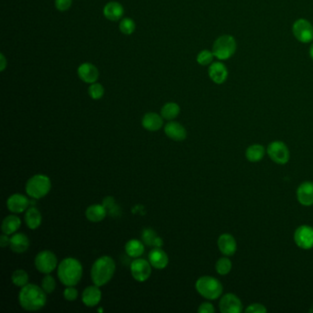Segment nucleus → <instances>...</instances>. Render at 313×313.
<instances>
[{
  "instance_id": "1",
  "label": "nucleus",
  "mask_w": 313,
  "mask_h": 313,
  "mask_svg": "<svg viewBox=\"0 0 313 313\" xmlns=\"http://www.w3.org/2000/svg\"><path fill=\"white\" fill-rule=\"evenodd\" d=\"M46 294L47 293L37 285L27 284L26 286H22V290L20 291L19 302L25 310L37 311L46 305Z\"/></svg>"
},
{
  "instance_id": "2",
  "label": "nucleus",
  "mask_w": 313,
  "mask_h": 313,
  "mask_svg": "<svg viewBox=\"0 0 313 313\" xmlns=\"http://www.w3.org/2000/svg\"><path fill=\"white\" fill-rule=\"evenodd\" d=\"M57 275L63 285L76 286L82 277V264L76 258L64 259L58 265Z\"/></svg>"
},
{
  "instance_id": "3",
  "label": "nucleus",
  "mask_w": 313,
  "mask_h": 313,
  "mask_svg": "<svg viewBox=\"0 0 313 313\" xmlns=\"http://www.w3.org/2000/svg\"><path fill=\"white\" fill-rule=\"evenodd\" d=\"M116 264L110 256L104 255L95 261L91 268L94 285L102 286L110 282L115 273Z\"/></svg>"
},
{
  "instance_id": "4",
  "label": "nucleus",
  "mask_w": 313,
  "mask_h": 313,
  "mask_svg": "<svg viewBox=\"0 0 313 313\" xmlns=\"http://www.w3.org/2000/svg\"><path fill=\"white\" fill-rule=\"evenodd\" d=\"M196 289L202 297L210 300H214L220 297L223 291V286L217 278L204 275L196 282Z\"/></svg>"
},
{
  "instance_id": "5",
  "label": "nucleus",
  "mask_w": 313,
  "mask_h": 313,
  "mask_svg": "<svg viewBox=\"0 0 313 313\" xmlns=\"http://www.w3.org/2000/svg\"><path fill=\"white\" fill-rule=\"evenodd\" d=\"M237 50L236 40L231 35H221L213 44L212 53L215 57L220 61L230 59Z\"/></svg>"
},
{
  "instance_id": "6",
  "label": "nucleus",
  "mask_w": 313,
  "mask_h": 313,
  "mask_svg": "<svg viewBox=\"0 0 313 313\" xmlns=\"http://www.w3.org/2000/svg\"><path fill=\"white\" fill-rule=\"evenodd\" d=\"M52 183L49 177L44 175H35L28 180L26 184V192L28 196L34 199L45 197L51 190Z\"/></svg>"
},
{
  "instance_id": "7",
  "label": "nucleus",
  "mask_w": 313,
  "mask_h": 313,
  "mask_svg": "<svg viewBox=\"0 0 313 313\" xmlns=\"http://www.w3.org/2000/svg\"><path fill=\"white\" fill-rule=\"evenodd\" d=\"M35 267L43 274H50L57 267V257L55 253L48 250L42 251L34 259Z\"/></svg>"
},
{
  "instance_id": "8",
  "label": "nucleus",
  "mask_w": 313,
  "mask_h": 313,
  "mask_svg": "<svg viewBox=\"0 0 313 313\" xmlns=\"http://www.w3.org/2000/svg\"><path fill=\"white\" fill-rule=\"evenodd\" d=\"M292 33L294 37L302 44H309L313 41V26L305 19H298L293 23Z\"/></svg>"
},
{
  "instance_id": "9",
  "label": "nucleus",
  "mask_w": 313,
  "mask_h": 313,
  "mask_svg": "<svg viewBox=\"0 0 313 313\" xmlns=\"http://www.w3.org/2000/svg\"><path fill=\"white\" fill-rule=\"evenodd\" d=\"M270 158L278 165H285L289 160V151L286 144L280 141L270 143L267 147Z\"/></svg>"
},
{
  "instance_id": "10",
  "label": "nucleus",
  "mask_w": 313,
  "mask_h": 313,
  "mask_svg": "<svg viewBox=\"0 0 313 313\" xmlns=\"http://www.w3.org/2000/svg\"><path fill=\"white\" fill-rule=\"evenodd\" d=\"M151 264L149 261H146L145 259L136 258L134 261H132L131 264V273L135 280L139 282H144L147 280L151 273Z\"/></svg>"
},
{
  "instance_id": "11",
  "label": "nucleus",
  "mask_w": 313,
  "mask_h": 313,
  "mask_svg": "<svg viewBox=\"0 0 313 313\" xmlns=\"http://www.w3.org/2000/svg\"><path fill=\"white\" fill-rule=\"evenodd\" d=\"M294 240L297 246L304 250H308L313 247V228L310 226L301 225L297 228Z\"/></svg>"
},
{
  "instance_id": "12",
  "label": "nucleus",
  "mask_w": 313,
  "mask_h": 313,
  "mask_svg": "<svg viewBox=\"0 0 313 313\" xmlns=\"http://www.w3.org/2000/svg\"><path fill=\"white\" fill-rule=\"evenodd\" d=\"M220 309L222 313L242 312V302L236 295L228 293L220 299Z\"/></svg>"
},
{
  "instance_id": "13",
  "label": "nucleus",
  "mask_w": 313,
  "mask_h": 313,
  "mask_svg": "<svg viewBox=\"0 0 313 313\" xmlns=\"http://www.w3.org/2000/svg\"><path fill=\"white\" fill-rule=\"evenodd\" d=\"M30 206L29 198L22 194H13L7 200V207L12 213H22Z\"/></svg>"
},
{
  "instance_id": "14",
  "label": "nucleus",
  "mask_w": 313,
  "mask_h": 313,
  "mask_svg": "<svg viewBox=\"0 0 313 313\" xmlns=\"http://www.w3.org/2000/svg\"><path fill=\"white\" fill-rule=\"evenodd\" d=\"M229 76V71L225 65L221 62L212 63L209 67V77L212 82L221 85L226 82Z\"/></svg>"
},
{
  "instance_id": "15",
  "label": "nucleus",
  "mask_w": 313,
  "mask_h": 313,
  "mask_svg": "<svg viewBox=\"0 0 313 313\" xmlns=\"http://www.w3.org/2000/svg\"><path fill=\"white\" fill-rule=\"evenodd\" d=\"M77 74L82 81L88 83V84H93V83L97 82L99 77L98 68L92 64H89V63H85V64L79 66L78 70H77Z\"/></svg>"
},
{
  "instance_id": "16",
  "label": "nucleus",
  "mask_w": 313,
  "mask_h": 313,
  "mask_svg": "<svg viewBox=\"0 0 313 313\" xmlns=\"http://www.w3.org/2000/svg\"><path fill=\"white\" fill-rule=\"evenodd\" d=\"M218 247L222 254L226 256H231L236 253L237 242L232 235L229 233H223L218 239Z\"/></svg>"
},
{
  "instance_id": "17",
  "label": "nucleus",
  "mask_w": 313,
  "mask_h": 313,
  "mask_svg": "<svg viewBox=\"0 0 313 313\" xmlns=\"http://www.w3.org/2000/svg\"><path fill=\"white\" fill-rule=\"evenodd\" d=\"M148 261L156 269H164L169 262L167 254L160 247L154 248L148 254Z\"/></svg>"
},
{
  "instance_id": "18",
  "label": "nucleus",
  "mask_w": 313,
  "mask_h": 313,
  "mask_svg": "<svg viewBox=\"0 0 313 313\" xmlns=\"http://www.w3.org/2000/svg\"><path fill=\"white\" fill-rule=\"evenodd\" d=\"M166 136L176 142H181L187 138V131L179 122L170 121L165 127Z\"/></svg>"
},
{
  "instance_id": "19",
  "label": "nucleus",
  "mask_w": 313,
  "mask_h": 313,
  "mask_svg": "<svg viewBox=\"0 0 313 313\" xmlns=\"http://www.w3.org/2000/svg\"><path fill=\"white\" fill-rule=\"evenodd\" d=\"M101 297L102 293L99 286H89L83 291L82 301L88 307H95L100 302Z\"/></svg>"
},
{
  "instance_id": "20",
  "label": "nucleus",
  "mask_w": 313,
  "mask_h": 313,
  "mask_svg": "<svg viewBox=\"0 0 313 313\" xmlns=\"http://www.w3.org/2000/svg\"><path fill=\"white\" fill-rule=\"evenodd\" d=\"M297 198L298 202L303 206L313 205V183L304 182L297 190Z\"/></svg>"
},
{
  "instance_id": "21",
  "label": "nucleus",
  "mask_w": 313,
  "mask_h": 313,
  "mask_svg": "<svg viewBox=\"0 0 313 313\" xmlns=\"http://www.w3.org/2000/svg\"><path fill=\"white\" fill-rule=\"evenodd\" d=\"M143 127L150 132H157L163 126V119L157 113L150 112L143 116L142 121Z\"/></svg>"
},
{
  "instance_id": "22",
  "label": "nucleus",
  "mask_w": 313,
  "mask_h": 313,
  "mask_svg": "<svg viewBox=\"0 0 313 313\" xmlns=\"http://www.w3.org/2000/svg\"><path fill=\"white\" fill-rule=\"evenodd\" d=\"M10 246L14 253H24L27 251L28 248L30 246L29 238L23 233H15L11 238Z\"/></svg>"
},
{
  "instance_id": "23",
  "label": "nucleus",
  "mask_w": 313,
  "mask_h": 313,
  "mask_svg": "<svg viewBox=\"0 0 313 313\" xmlns=\"http://www.w3.org/2000/svg\"><path fill=\"white\" fill-rule=\"evenodd\" d=\"M103 12H104V16L108 20H110L111 22H117L123 16L124 10L120 3L115 1H111L105 6Z\"/></svg>"
},
{
  "instance_id": "24",
  "label": "nucleus",
  "mask_w": 313,
  "mask_h": 313,
  "mask_svg": "<svg viewBox=\"0 0 313 313\" xmlns=\"http://www.w3.org/2000/svg\"><path fill=\"white\" fill-rule=\"evenodd\" d=\"M108 213V210L103 205L95 204L89 206L86 210V217L89 221L99 222L104 220Z\"/></svg>"
},
{
  "instance_id": "25",
  "label": "nucleus",
  "mask_w": 313,
  "mask_h": 313,
  "mask_svg": "<svg viewBox=\"0 0 313 313\" xmlns=\"http://www.w3.org/2000/svg\"><path fill=\"white\" fill-rule=\"evenodd\" d=\"M42 214L38 209L31 207L27 209L25 213V222L28 228L31 230H36L42 224Z\"/></svg>"
},
{
  "instance_id": "26",
  "label": "nucleus",
  "mask_w": 313,
  "mask_h": 313,
  "mask_svg": "<svg viewBox=\"0 0 313 313\" xmlns=\"http://www.w3.org/2000/svg\"><path fill=\"white\" fill-rule=\"evenodd\" d=\"M21 225H22V220L19 217H17L15 215H10V216H7L3 220L1 229L3 233L11 235L14 232H16L20 229Z\"/></svg>"
},
{
  "instance_id": "27",
  "label": "nucleus",
  "mask_w": 313,
  "mask_h": 313,
  "mask_svg": "<svg viewBox=\"0 0 313 313\" xmlns=\"http://www.w3.org/2000/svg\"><path fill=\"white\" fill-rule=\"evenodd\" d=\"M125 252L130 257L139 258L144 253V245L143 242L137 239H132L129 242H127Z\"/></svg>"
},
{
  "instance_id": "28",
  "label": "nucleus",
  "mask_w": 313,
  "mask_h": 313,
  "mask_svg": "<svg viewBox=\"0 0 313 313\" xmlns=\"http://www.w3.org/2000/svg\"><path fill=\"white\" fill-rule=\"evenodd\" d=\"M264 148L260 144H253L248 147L245 152V156L249 162L256 163L263 159L264 155Z\"/></svg>"
},
{
  "instance_id": "29",
  "label": "nucleus",
  "mask_w": 313,
  "mask_h": 313,
  "mask_svg": "<svg viewBox=\"0 0 313 313\" xmlns=\"http://www.w3.org/2000/svg\"><path fill=\"white\" fill-rule=\"evenodd\" d=\"M179 113H180V107L174 102L166 103L161 110V115L167 121L176 119Z\"/></svg>"
},
{
  "instance_id": "30",
  "label": "nucleus",
  "mask_w": 313,
  "mask_h": 313,
  "mask_svg": "<svg viewBox=\"0 0 313 313\" xmlns=\"http://www.w3.org/2000/svg\"><path fill=\"white\" fill-rule=\"evenodd\" d=\"M11 279H12V282L15 286L22 287V286L27 285L28 282H29V275H28L26 271L18 269L13 272Z\"/></svg>"
},
{
  "instance_id": "31",
  "label": "nucleus",
  "mask_w": 313,
  "mask_h": 313,
  "mask_svg": "<svg viewBox=\"0 0 313 313\" xmlns=\"http://www.w3.org/2000/svg\"><path fill=\"white\" fill-rule=\"evenodd\" d=\"M231 266L232 264H231V260L227 257H222L217 261L215 268L218 274L225 275L231 272Z\"/></svg>"
},
{
  "instance_id": "32",
  "label": "nucleus",
  "mask_w": 313,
  "mask_h": 313,
  "mask_svg": "<svg viewBox=\"0 0 313 313\" xmlns=\"http://www.w3.org/2000/svg\"><path fill=\"white\" fill-rule=\"evenodd\" d=\"M214 57L212 52H210L209 50H203L197 56V62L200 66H209L210 64H212Z\"/></svg>"
},
{
  "instance_id": "33",
  "label": "nucleus",
  "mask_w": 313,
  "mask_h": 313,
  "mask_svg": "<svg viewBox=\"0 0 313 313\" xmlns=\"http://www.w3.org/2000/svg\"><path fill=\"white\" fill-rule=\"evenodd\" d=\"M157 238H158V236H157L156 232L154 230L150 229V228L144 229L143 231V233H142L143 242L146 245H149V246H154V243H155V241H156Z\"/></svg>"
},
{
  "instance_id": "34",
  "label": "nucleus",
  "mask_w": 313,
  "mask_h": 313,
  "mask_svg": "<svg viewBox=\"0 0 313 313\" xmlns=\"http://www.w3.org/2000/svg\"><path fill=\"white\" fill-rule=\"evenodd\" d=\"M88 93H89V96L91 97V99L98 100V99H100L103 97L104 88L102 85H100L99 83H93L88 88Z\"/></svg>"
},
{
  "instance_id": "35",
  "label": "nucleus",
  "mask_w": 313,
  "mask_h": 313,
  "mask_svg": "<svg viewBox=\"0 0 313 313\" xmlns=\"http://www.w3.org/2000/svg\"><path fill=\"white\" fill-rule=\"evenodd\" d=\"M120 30L121 33L126 35H131L135 31V23L132 19H123L120 23Z\"/></svg>"
},
{
  "instance_id": "36",
  "label": "nucleus",
  "mask_w": 313,
  "mask_h": 313,
  "mask_svg": "<svg viewBox=\"0 0 313 313\" xmlns=\"http://www.w3.org/2000/svg\"><path fill=\"white\" fill-rule=\"evenodd\" d=\"M55 286H56V282H55V278L49 274L45 275L42 280V288L44 291L47 294L53 293L55 291Z\"/></svg>"
},
{
  "instance_id": "37",
  "label": "nucleus",
  "mask_w": 313,
  "mask_h": 313,
  "mask_svg": "<svg viewBox=\"0 0 313 313\" xmlns=\"http://www.w3.org/2000/svg\"><path fill=\"white\" fill-rule=\"evenodd\" d=\"M64 297L68 301H74L78 297V291L75 286H69L64 290Z\"/></svg>"
},
{
  "instance_id": "38",
  "label": "nucleus",
  "mask_w": 313,
  "mask_h": 313,
  "mask_svg": "<svg viewBox=\"0 0 313 313\" xmlns=\"http://www.w3.org/2000/svg\"><path fill=\"white\" fill-rule=\"evenodd\" d=\"M245 312L247 313H265L266 312V308L264 305L259 304V303H253L251 304L246 309Z\"/></svg>"
},
{
  "instance_id": "39",
  "label": "nucleus",
  "mask_w": 313,
  "mask_h": 313,
  "mask_svg": "<svg viewBox=\"0 0 313 313\" xmlns=\"http://www.w3.org/2000/svg\"><path fill=\"white\" fill-rule=\"evenodd\" d=\"M71 6L72 0H55V7L58 11H68Z\"/></svg>"
},
{
  "instance_id": "40",
  "label": "nucleus",
  "mask_w": 313,
  "mask_h": 313,
  "mask_svg": "<svg viewBox=\"0 0 313 313\" xmlns=\"http://www.w3.org/2000/svg\"><path fill=\"white\" fill-rule=\"evenodd\" d=\"M198 311L199 313H213L215 309L211 303L204 302L199 306Z\"/></svg>"
},
{
  "instance_id": "41",
  "label": "nucleus",
  "mask_w": 313,
  "mask_h": 313,
  "mask_svg": "<svg viewBox=\"0 0 313 313\" xmlns=\"http://www.w3.org/2000/svg\"><path fill=\"white\" fill-rule=\"evenodd\" d=\"M102 205H103L105 208L107 209V210L109 211V210L112 209L113 207H115V199L112 198V197H107V198H105L104 199H103V203H102Z\"/></svg>"
},
{
  "instance_id": "42",
  "label": "nucleus",
  "mask_w": 313,
  "mask_h": 313,
  "mask_svg": "<svg viewBox=\"0 0 313 313\" xmlns=\"http://www.w3.org/2000/svg\"><path fill=\"white\" fill-rule=\"evenodd\" d=\"M11 242V239H9L8 234L3 233L1 237H0V246L2 248H5L6 246H8Z\"/></svg>"
},
{
  "instance_id": "43",
  "label": "nucleus",
  "mask_w": 313,
  "mask_h": 313,
  "mask_svg": "<svg viewBox=\"0 0 313 313\" xmlns=\"http://www.w3.org/2000/svg\"><path fill=\"white\" fill-rule=\"evenodd\" d=\"M0 57H1V60H0V62H1V68H0V71H4V70H5L6 63H7V62H6L4 55H2V54L0 55Z\"/></svg>"
},
{
  "instance_id": "44",
  "label": "nucleus",
  "mask_w": 313,
  "mask_h": 313,
  "mask_svg": "<svg viewBox=\"0 0 313 313\" xmlns=\"http://www.w3.org/2000/svg\"><path fill=\"white\" fill-rule=\"evenodd\" d=\"M309 56H310V58L313 60V44L310 45V47H309Z\"/></svg>"
},
{
  "instance_id": "45",
  "label": "nucleus",
  "mask_w": 313,
  "mask_h": 313,
  "mask_svg": "<svg viewBox=\"0 0 313 313\" xmlns=\"http://www.w3.org/2000/svg\"><path fill=\"white\" fill-rule=\"evenodd\" d=\"M309 312H312L313 313V305H312V306H311V307H310V309H309Z\"/></svg>"
}]
</instances>
